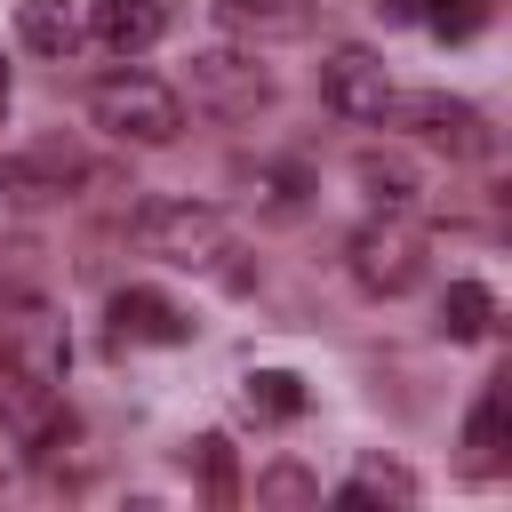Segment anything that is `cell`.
Returning a JSON list of instances; mask_svg holds the SVG:
<instances>
[{"instance_id": "15", "label": "cell", "mask_w": 512, "mask_h": 512, "mask_svg": "<svg viewBox=\"0 0 512 512\" xmlns=\"http://www.w3.org/2000/svg\"><path fill=\"white\" fill-rule=\"evenodd\" d=\"M248 416H280V424L304 416V384H296L288 368H256V376H248Z\"/></svg>"}, {"instance_id": "6", "label": "cell", "mask_w": 512, "mask_h": 512, "mask_svg": "<svg viewBox=\"0 0 512 512\" xmlns=\"http://www.w3.org/2000/svg\"><path fill=\"white\" fill-rule=\"evenodd\" d=\"M320 96H328L336 120H384V104H392V72H384L368 48H336V56L320 64Z\"/></svg>"}, {"instance_id": "19", "label": "cell", "mask_w": 512, "mask_h": 512, "mask_svg": "<svg viewBox=\"0 0 512 512\" xmlns=\"http://www.w3.org/2000/svg\"><path fill=\"white\" fill-rule=\"evenodd\" d=\"M200 448V472H208V496H232V448L208 432V440H192Z\"/></svg>"}, {"instance_id": "18", "label": "cell", "mask_w": 512, "mask_h": 512, "mask_svg": "<svg viewBox=\"0 0 512 512\" xmlns=\"http://www.w3.org/2000/svg\"><path fill=\"white\" fill-rule=\"evenodd\" d=\"M424 24H432L440 40H472V32L488 24V0H424Z\"/></svg>"}, {"instance_id": "22", "label": "cell", "mask_w": 512, "mask_h": 512, "mask_svg": "<svg viewBox=\"0 0 512 512\" xmlns=\"http://www.w3.org/2000/svg\"><path fill=\"white\" fill-rule=\"evenodd\" d=\"M0 112H8V64H0Z\"/></svg>"}, {"instance_id": "20", "label": "cell", "mask_w": 512, "mask_h": 512, "mask_svg": "<svg viewBox=\"0 0 512 512\" xmlns=\"http://www.w3.org/2000/svg\"><path fill=\"white\" fill-rule=\"evenodd\" d=\"M384 8V24H424V0H376Z\"/></svg>"}, {"instance_id": "8", "label": "cell", "mask_w": 512, "mask_h": 512, "mask_svg": "<svg viewBox=\"0 0 512 512\" xmlns=\"http://www.w3.org/2000/svg\"><path fill=\"white\" fill-rule=\"evenodd\" d=\"M192 96L240 120V112L272 104V80H264L256 56H240V48H200V56H192Z\"/></svg>"}, {"instance_id": "10", "label": "cell", "mask_w": 512, "mask_h": 512, "mask_svg": "<svg viewBox=\"0 0 512 512\" xmlns=\"http://www.w3.org/2000/svg\"><path fill=\"white\" fill-rule=\"evenodd\" d=\"M216 24L232 40H304L312 0H216Z\"/></svg>"}, {"instance_id": "13", "label": "cell", "mask_w": 512, "mask_h": 512, "mask_svg": "<svg viewBox=\"0 0 512 512\" xmlns=\"http://www.w3.org/2000/svg\"><path fill=\"white\" fill-rule=\"evenodd\" d=\"M16 32H24V48H40V56H64V48L80 40V24H72L64 0H16Z\"/></svg>"}, {"instance_id": "11", "label": "cell", "mask_w": 512, "mask_h": 512, "mask_svg": "<svg viewBox=\"0 0 512 512\" xmlns=\"http://www.w3.org/2000/svg\"><path fill=\"white\" fill-rule=\"evenodd\" d=\"M96 40L104 48H120V56H136V48H152L160 32H168V8L160 0H96Z\"/></svg>"}, {"instance_id": "14", "label": "cell", "mask_w": 512, "mask_h": 512, "mask_svg": "<svg viewBox=\"0 0 512 512\" xmlns=\"http://www.w3.org/2000/svg\"><path fill=\"white\" fill-rule=\"evenodd\" d=\"M352 176H360L384 208H408V200H416V168H408V160H392V152H360V160H352Z\"/></svg>"}, {"instance_id": "1", "label": "cell", "mask_w": 512, "mask_h": 512, "mask_svg": "<svg viewBox=\"0 0 512 512\" xmlns=\"http://www.w3.org/2000/svg\"><path fill=\"white\" fill-rule=\"evenodd\" d=\"M72 368V336H64V312L48 296H0V376L16 384H64Z\"/></svg>"}, {"instance_id": "3", "label": "cell", "mask_w": 512, "mask_h": 512, "mask_svg": "<svg viewBox=\"0 0 512 512\" xmlns=\"http://www.w3.org/2000/svg\"><path fill=\"white\" fill-rule=\"evenodd\" d=\"M232 240L224 208H200V200H144L136 208V248L168 256V264H216Z\"/></svg>"}, {"instance_id": "5", "label": "cell", "mask_w": 512, "mask_h": 512, "mask_svg": "<svg viewBox=\"0 0 512 512\" xmlns=\"http://www.w3.org/2000/svg\"><path fill=\"white\" fill-rule=\"evenodd\" d=\"M384 120H408V128H424V136H432V144H448L456 160H488V152H496V128H488L472 104H456V96H400V88H392Z\"/></svg>"}, {"instance_id": "17", "label": "cell", "mask_w": 512, "mask_h": 512, "mask_svg": "<svg viewBox=\"0 0 512 512\" xmlns=\"http://www.w3.org/2000/svg\"><path fill=\"white\" fill-rule=\"evenodd\" d=\"M376 496H400V504H408V496H416V480H408L400 464H368L360 480H344V488H336V504H376Z\"/></svg>"}, {"instance_id": "2", "label": "cell", "mask_w": 512, "mask_h": 512, "mask_svg": "<svg viewBox=\"0 0 512 512\" xmlns=\"http://www.w3.org/2000/svg\"><path fill=\"white\" fill-rule=\"evenodd\" d=\"M88 120L112 128L120 144H176L184 104H176V88H160V80H144V72H112V80L88 88Z\"/></svg>"}, {"instance_id": "16", "label": "cell", "mask_w": 512, "mask_h": 512, "mask_svg": "<svg viewBox=\"0 0 512 512\" xmlns=\"http://www.w3.org/2000/svg\"><path fill=\"white\" fill-rule=\"evenodd\" d=\"M464 448H472V464H480V472L496 464V448H504V392H488V400L472 408V424H464Z\"/></svg>"}, {"instance_id": "21", "label": "cell", "mask_w": 512, "mask_h": 512, "mask_svg": "<svg viewBox=\"0 0 512 512\" xmlns=\"http://www.w3.org/2000/svg\"><path fill=\"white\" fill-rule=\"evenodd\" d=\"M264 496H312V488H304V472H272V480H264Z\"/></svg>"}, {"instance_id": "9", "label": "cell", "mask_w": 512, "mask_h": 512, "mask_svg": "<svg viewBox=\"0 0 512 512\" xmlns=\"http://www.w3.org/2000/svg\"><path fill=\"white\" fill-rule=\"evenodd\" d=\"M112 336H128V344H192V312H176L152 288H120L112 296Z\"/></svg>"}, {"instance_id": "7", "label": "cell", "mask_w": 512, "mask_h": 512, "mask_svg": "<svg viewBox=\"0 0 512 512\" xmlns=\"http://www.w3.org/2000/svg\"><path fill=\"white\" fill-rule=\"evenodd\" d=\"M80 176H88V160H80L72 144H32V152H8V160H0V200L48 208V200H64V184H80Z\"/></svg>"}, {"instance_id": "4", "label": "cell", "mask_w": 512, "mask_h": 512, "mask_svg": "<svg viewBox=\"0 0 512 512\" xmlns=\"http://www.w3.org/2000/svg\"><path fill=\"white\" fill-rule=\"evenodd\" d=\"M424 224H408V216H384V224H360L352 232V280L368 288V296H408L416 280H424Z\"/></svg>"}, {"instance_id": "12", "label": "cell", "mask_w": 512, "mask_h": 512, "mask_svg": "<svg viewBox=\"0 0 512 512\" xmlns=\"http://www.w3.org/2000/svg\"><path fill=\"white\" fill-rule=\"evenodd\" d=\"M440 328H448L456 344H480V336L496 328V296H488L480 280H456V288L440 296Z\"/></svg>"}]
</instances>
